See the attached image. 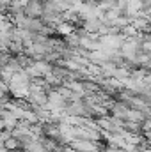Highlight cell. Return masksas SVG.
Masks as SVG:
<instances>
[{
  "instance_id": "6da1fadb",
  "label": "cell",
  "mask_w": 151,
  "mask_h": 152,
  "mask_svg": "<svg viewBox=\"0 0 151 152\" xmlns=\"http://www.w3.org/2000/svg\"><path fill=\"white\" fill-rule=\"evenodd\" d=\"M43 12H44V5L43 2L38 0H27L25 2V7H23V14L30 20H41L43 18Z\"/></svg>"
},
{
  "instance_id": "7a4b0ae2",
  "label": "cell",
  "mask_w": 151,
  "mask_h": 152,
  "mask_svg": "<svg viewBox=\"0 0 151 152\" xmlns=\"http://www.w3.org/2000/svg\"><path fill=\"white\" fill-rule=\"evenodd\" d=\"M2 147H4L7 152H20V151H23L21 142H20L18 138H14V136H13V133H11L7 138H4V140H2Z\"/></svg>"
}]
</instances>
